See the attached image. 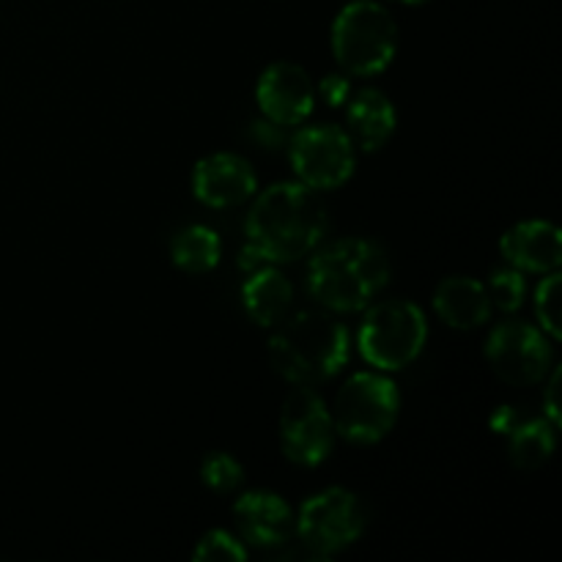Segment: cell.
<instances>
[{"mask_svg": "<svg viewBox=\"0 0 562 562\" xmlns=\"http://www.w3.org/2000/svg\"><path fill=\"white\" fill-rule=\"evenodd\" d=\"M280 448L285 459L296 467H318L329 459L335 448L333 412L322 395L307 384H294L280 409Z\"/></svg>", "mask_w": 562, "mask_h": 562, "instance_id": "10", "label": "cell"}, {"mask_svg": "<svg viewBox=\"0 0 562 562\" xmlns=\"http://www.w3.org/2000/svg\"><path fill=\"white\" fill-rule=\"evenodd\" d=\"M368 527V508L351 488L329 486L305 499L296 516L302 549L313 560H329L360 541Z\"/></svg>", "mask_w": 562, "mask_h": 562, "instance_id": "7", "label": "cell"}, {"mask_svg": "<svg viewBox=\"0 0 562 562\" xmlns=\"http://www.w3.org/2000/svg\"><path fill=\"white\" fill-rule=\"evenodd\" d=\"M201 481L214 494H234L245 483V467L231 453L214 450L201 461Z\"/></svg>", "mask_w": 562, "mask_h": 562, "instance_id": "21", "label": "cell"}, {"mask_svg": "<svg viewBox=\"0 0 562 562\" xmlns=\"http://www.w3.org/2000/svg\"><path fill=\"white\" fill-rule=\"evenodd\" d=\"M483 285H486L492 307L503 311L505 316H510V313L519 311L527 300L525 272H519V269L510 267V263L503 269H494V272L488 274V283H483Z\"/></svg>", "mask_w": 562, "mask_h": 562, "instance_id": "20", "label": "cell"}, {"mask_svg": "<svg viewBox=\"0 0 562 562\" xmlns=\"http://www.w3.org/2000/svg\"><path fill=\"white\" fill-rule=\"evenodd\" d=\"M335 434L351 445H376L395 428L401 393L382 371L355 373L338 390L333 404Z\"/></svg>", "mask_w": 562, "mask_h": 562, "instance_id": "6", "label": "cell"}, {"mask_svg": "<svg viewBox=\"0 0 562 562\" xmlns=\"http://www.w3.org/2000/svg\"><path fill=\"white\" fill-rule=\"evenodd\" d=\"M333 55L349 77H376L398 53V22L376 0H351L329 33Z\"/></svg>", "mask_w": 562, "mask_h": 562, "instance_id": "4", "label": "cell"}, {"mask_svg": "<svg viewBox=\"0 0 562 562\" xmlns=\"http://www.w3.org/2000/svg\"><path fill=\"white\" fill-rule=\"evenodd\" d=\"M562 274L549 272L543 274L541 283L536 289V313L538 322H541V329L549 335V338L558 344L562 338Z\"/></svg>", "mask_w": 562, "mask_h": 562, "instance_id": "22", "label": "cell"}, {"mask_svg": "<svg viewBox=\"0 0 562 562\" xmlns=\"http://www.w3.org/2000/svg\"><path fill=\"white\" fill-rule=\"evenodd\" d=\"M398 3H404V5H423V3H428V0H398Z\"/></svg>", "mask_w": 562, "mask_h": 562, "instance_id": "26", "label": "cell"}, {"mask_svg": "<svg viewBox=\"0 0 562 562\" xmlns=\"http://www.w3.org/2000/svg\"><path fill=\"white\" fill-rule=\"evenodd\" d=\"M272 329L269 360L285 382L316 387L349 366V329L329 311L291 313Z\"/></svg>", "mask_w": 562, "mask_h": 562, "instance_id": "3", "label": "cell"}, {"mask_svg": "<svg viewBox=\"0 0 562 562\" xmlns=\"http://www.w3.org/2000/svg\"><path fill=\"white\" fill-rule=\"evenodd\" d=\"M492 311L494 307L486 285L475 278L453 274L434 289V313L450 329L470 333V329L483 327L492 318Z\"/></svg>", "mask_w": 562, "mask_h": 562, "instance_id": "16", "label": "cell"}, {"mask_svg": "<svg viewBox=\"0 0 562 562\" xmlns=\"http://www.w3.org/2000/svg\"><path fill=\"white\" fill-rule=\"evenodd\" d=\"M327 228V209L318 192L302 181H280L258 192L247 212L241 263L256 269L300 261L322 245Z\"/></svg>", "mask_w": 562, "mask_h": 562, "instance_id": "1", "label": "cell"}, {"mask_svg": "<svg viewBox=\"0 0 562 562\" xmlns=\"http://www.w3.org/2000/svg\"><path fill=\"white\" fill-rule=\"evenodd\" d=\"M390 283V258L379 241L346 236L313 250L307 294L329 313H360Z\"/></svg>", "mask_w": 562, "mask_h": 562, "instance_id": "2", "label": "cell"}, {"mask_svg": "<svg viewBox=\"0 0 562 562\" xmlns=\"http://www.w3.org/2000/svg\"><path fill=\"white\" fill-rule=\"evenodd\" d=\"M258 176L241 154L217 151L198 159L192 170V195L209 209H234L256 198Z\"/></svg>", "mask_w": 562, "mask_h": 562, "instance_id": "13", "label": "cell"}, {"mask_svg": "<svg viewBox=\"0 0 562 562\" xmlns=\"http://www.w3.org/2000/svg\"><path fill=\"white\" fill-rule=\"evenodd\" d=\"M241 305L258 327H278L294 305V283L274 263L250 269L241 285Z\"/></svg>", "mask_w": 562, "mask_h": 562, "instance_id": "17", "label": "cell"}, {"mask_svg": "<svg viewBox=\"0 0 562 562\" xmlns=\"http://www.w3.org/2000/svg\"><path fill=\"white\" fill-rule=\"evenodd\" d=\"M488 368L510 387L541 384L554 368V340L541 327L521 318H505L488 333Z\"/></svg>", "mask_w": 562, "mask_h": 562, "instance_id": "8", "label": "cell"}, {"mask_svg": "<svg viewBox=\"0 0 562 562\" xmlns=\"http://www.w3.org/2000/svg\"><path fill=\"white\" fill-rule=\"evenodd\" d=\"M234 525L241 543L261 552H274L291 543L296 532V516L280 494L256 488L234 503Z\"/></svg>", "mask_w": 562, "mask_h": 562, "instance_id": "12", "label": "cell"}, {"mask_svg": "<svg viewBox=\"0 0 562 562\" xmlns=\"http://www.w3.org/2000/svg\"><path fill=\"white\" fill-rule=\"evenodd\" d=\"M499 252L505 263L525 274L558 272L562 263V234L549 220H525L505 231Z\"/></svg>", "mask_w": 562, "mask_h": 562, "instance_id": "14", "label": "cell"}, {"mask_svg": "<svg viewBox=\"0 0 562 562\" xmlns=\"http://www.w3.org/2000/svg\"><path fill=\"white\" fill-rule=\"evenodd\" d=\"M547 382V390H543V417L552 423L554 428H560L562 423V406H560V390H562V368L554 366L549 371V376L543 379Z\"/></svg>", "mask_w": 562, "mask_h": 562, "instance_id": "25", "label": "cell"}, {"mask_svg": "<svg viewBox=\"0 0 562 562\" xmlns=\"http://www.w3.org/2000/svg\"><path fill=\"white\" fill-rule=\"evenodd\" d=\"M398 130V110L379 88H362L346 102V135L357 151L373 154L387 146Z\"/></svg>", "mask_w": 562, "mask_h": 562, "instance_id": "15", "label": "cell"}, {"mask_svg": "<svg viewBox=\"0 0 562 562\" xmlns=\"http://www.w3.org/2000/svg\"><path fill=\"white\" fill-rule=\"evenodd\" d=\"M192 560L198 562H245L247 547L241 543L239 536L228 530H209L206 536L198 541Z\"/></svg>", "mask_w": 562, "mask_h": 562, "instance_id": "23", "label": "cell"}, {"mask_svg": "<svg viewBox=\"0 0 562 562\" xmlns=\"http://www.w3.org/2000/svg\"><path fill=\"white\" fill-rule=\"evenodd\" d=\"M289 159L296 181L316 192H329L355 176L357 148L344 126L307 124L289 137Z\"/></svg>", "mask_w": 562, "mask_h": 562, "instance_id": "9", "label": "cell"}, {"mask_svg": "<svg viewBox=\"0 0 562 562\" xmlns=\"http://www.w3.org/2000/svg\"><path fill=\"white\" fill-rule=\"evenodd\" d=\"M256 102L263 119L291 130L311 119L316 108V86L300 64L274 60L258 77Z\"/></svg>", "mask_w": 562, "mask_h": 562, "instance_id": "11", "label": "cell"}, {"mask_svg": "<svg viewBox=\"0 0 562 562\" xmlns=\"http://www.w3.org/2000/svg\"><path fill=\"white\" fill-rule=\"evenodd\" d=\"M316 97H322L329 108H344L351 97L349 75H327L316 88Z\"/></svg>", "mask_w": 562, "mask_h": 562, "instance_id": "24", "label": "cell"}, {"mask_svg": "<svg viewBox=\"0 0 562 562\" xmlns=\"http://www.w3.org/2000/svg\"><path fill=\"white\" fill-rule=\"evenodd\" d=\"M426 313L409 300L371 302L357 329V349L362 360L382 373L412 366L426 349Z\"/></svg>", "mask_w": 562, "mask_h": 562, "instance_id": "5", "label": "cell"}, {"mask_svg": "<svg viewBox=\"0 0 562 562\" xmlns=\"http://www.w3.org/2000/svg\"><path fill=\"white\" fill-rule=\"evenodd\" d=\"M558 448V428L547 417L516 420L508 428V459L516 470H541Z\"/></svg>", "mask_w": 562, "mask_h": 562, "instance_id": "18", "label": "cell"}, {"mask_svg": "<svg viewBox=\"0 0 562 562\" xmlns=\"http://www.w3.org/2000/svg\"><path fill=\"white\" fill-rule=\"evenodd\" d=\"M220 258H223V241H220L217 231H212L209 225H184L170 239V261L187 274L212 272Z\"/></svg>", "mask_w": 562, "mask_h": 562, "instance_id": "19", "label": "cell"}]
</instances>
